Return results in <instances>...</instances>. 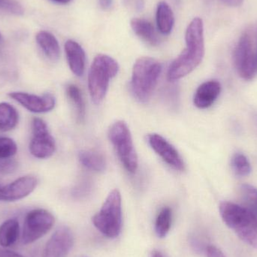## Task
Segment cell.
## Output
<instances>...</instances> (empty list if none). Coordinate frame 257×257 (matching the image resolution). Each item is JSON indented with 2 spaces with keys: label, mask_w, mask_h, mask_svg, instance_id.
<instances>
[{
  "label": "cell",
  "mask_w": 257,
  "mask_h": 257,
  "mask_svg": "<svg viewBox=\"0 0 257 257\" xmlns=\"http://www.w3.org/2000/svg\"><path fill=\"white\" fill-rule=\"evenodd\" d=\"M156 20L160 33L163 35L170 34L175 24V16L166 2H160L157 6Z\"/></svg>",
  "instance_id": "ac0fdd59"
},
{
  "label": "cell",
  "mask_w": 257,
  "mask_h": 257,
  "mask_svg": "<svg viewBox=\"0 0 257 257\" xmlns=\"http://www.w3.org/2000/svg\"><path fill=\"white\" fill-rule=\"evenodd\" d=\"M132 29L139 38L152 46L160 44V39L151 22L143 18H133L131 21Z\"/></svg>",
  "instance_id": "e0dca14e"
},
{
  "label": "cell",
  "mask_w": 257,
  "mask_h": 257,
  "mask_svg": "<svg viewBox=\"0 0 257 257\" xmlns=\"http://www.w3.org/2000/svg\"><path fill=\"white\" fill-rule=\"evenodd\" d=\"M55 223L54 216L45 209H35L26 216L22 233V242L30 244L46 235Z\"/></svg>",
  "instance_id": "ba28073f"
},
{
  "label": "cell",
  "mask_w": 257,
  "mask_h": 257,
  "mask_svg": "<svg viewBox=\"0 0 257 257\" xmlns=\"http://www.w3.org/2000/svg\"><path fill=\"white\" fill-rule=\"evenodd\" d=\"M68 63L72 72L77 76H82L85 70L86 54L82 47L73 40L65 44Z\"/></svg>",
  "instance_id": "9a60e30c"
},
{
  "label": "cell",
  "mask_w": 257,
  "mask_h": 257,
  "mask_svg": "<svg viewBox=\"0 0 257 257\" xmlns=\"http://www.w3.org/2000/svg\"><path fill=\"white\" fill-rule=\"evenodd\" d=\"M74 235L66 226L59 227L47 242L42 257H66L72 250Z\"/></svg>",
  "instance_id": "9c48e42d"
},
{
  "label": "cell",
  "mask_w": 257,
  "mask_h": 257,
  "mask_svg": "<svg viewBox=\"0 0 257 257\" xmlns=\"http://www.w3.org/2000/svg\"><path fill=\"white\" fill-rule=\"evenodd\" d=\"M0 12L21 16L24 15V9L18 2L15 0H0Z\"/></svg>",
  "instance_id": "484cf974"
},
{
  "label": "cell",
  "mask_w": 257,
  "mask_h": 257,
  "mask_svg": "<svg viewBox=\"0 0 257 257\" xmlns=\"http://www.w3.org/2000/svg\"><path fill=\"white\" fill-rule=\"evenodd\" d=\"M79 160L83 166L94 172H103L106 167V161L102 154L92 150H85L79 153Z\"/></svg>",
  "instance_id": "ffe728a7"
},
{
  "label": "cell",
  "mask_w": 257,
  "mask_h": 257,
  "mask_svg": "<svg viewBox=\"0 0 257 257\" xmlns=\"http://www.w3.org/2000/svg\"><path fill=\"white\" fill-rule=\"evenodd\" d=\"M226 6H231V7H237L241 6L244 0H222Z\"/></svg>",
  "instance_id": "1f68e13d"
},
{
  "label": "cell",
  "mask_w": 257,
  "mask_h": 257,
  "mask_svg": "<svg viewBox=\"0 0 257 257\" xmlns=\"http://www.w3.org/2000/svg\"><path fill=\"white\" fill-rule=\"evenodd\" d=\"M185 49L172 62L168 70V79L176 81L193 72L202 62L205 54L202 20L196 18L190 23L185 34Z\"/></svg>",
  "instance_id": "6da1fadb"
},
{
  "label": "cell",
  "mask_w": 257,
  "mask_h": 257,
  "mask_svg": "<svg viewBox=\"0 0 257 257\" xmlns=\"http://www.w3.org/2000/svg\"><path fill=\"white\" fill-rule=\"evenodd\" d=\"M220 214L226 226L243 241L257 249V218L252 211L232 202H223Z\"/></svg>",
  "instance_id": "7a4b0ae2"
},
{
  "label": "cell",
  "mask_w": 257,
  "mask_h": 257,
  "mask_svg": "<svg viewBox=\"0 0 257 257\" xmlns=\"http://www.w3.org/2000/svg\"><path fill=\"white\" fill-rule=\"evenodd\" d=\"M206 253L208 257H226L220 249L213 245L207 247Z\"/></svg>",
  "instance_id": "f1b7e54d"
},
{
  "label": "cell",
  "mask_w": 257,
  "mask_h": 257,
  "mask_svg": "<svg viewBox=\"0 0 257 257\" xmlns=\"http://www.w3.org/2000/svg\"><path fill=\"white\" fill-rule=\"evenodd\" d=\"M9 96L26 109L33 113L48 112L55 106V99L51 94L39 96L23 92H12L9 93Z\"/></svg>",
  "instance_id": "7c38bea8"
},
{
  "label": "cell",
  "mask_w": 257,
  "mask_h": 257,
  "mask_svg": "<svg viewBox=\"0 0 257 257\" xmlns=\"http://www.w3.org/2000/svg\"><path fill=\"white\" fill-rule=\"evenodd\" d=\"M95 227L105 236L115 238L122 229V200L120 191L113 190L107 196L100 211L93 218Z\"/></svg>",
  "instance_id": "8992f818"
},
{
  "label": "cell",
  "mask_w": 257,
  "mask_h": 257,
  "mask_svg": "<svg viewBox=\"0 0 257 257\" xmlns=\"http://www.w3.org/2000/svg\"><path fill=\"white\" fill-rule=\"evenodd\" d=\"M30 144V151L36 158L47 159L55 152L56 143L48 128L33 133Z\"/></svg>",
  "instance_id": "4fadbf2b"
},
{
  "label": "cell",
  "mask_w": 257,
  "mask_h": 257,
  "mask_svg": "<svg viewBox=\"0 0 257 257\" xmlns=\"http://www.w3.org/2000/svg\"><path fill=\"white\" fill-rule=\"evenodd\" d=\"M37 179L27 175L15 180L4 187H0V201L15 202L24 199L33 193L37 186Z\"/></svg>",
  "instance_id": "8fae6325"
},
{
  "label": "cell",
  "mask_w": 257,
  "mask_h": 257,
  "mask_svg": "<svg viewBox=\"0 0 257 257\" xmlns=\"http://www.w3.org/2000/svg\"><path fill=\"white\" fill-rule=\"evenodd\" d=\"M17 163L9 159L0 160V172L2 173H11L16 169Z\"/></svg>",
  "instance_id": "83f0119b"
},
{
  "label": "cell",
  "mask_w": 257,
  "mask_h": 257,
  "mask_svg": "<svg viewBox=\"0 0 257 257\" xmlns=\"http://www.w3.org/2000/svg\"><path fill=\"white\" fill-rule=\"evenodd\" d=\"M108 137L125 169L130 173H135L138 169L139 160L126 123L122 120L113 123L108 130Z\"/></svg>",
  "instance_id": "52a82bcc"
},
{
  "label": "cell",
  "mask_w": 257,
  "mask_h": 257,
  "mask_svg": "<svg viewBox=\"0 0 257 257\" xmlns=\"http://www.w3.org/2000/svg\"><path fill=\"white\" fill-rule=\"evenodd\" d=\"M2 40V35L1 33H0V41Z\"/></svg>",
  "instance_id": "e575fe53"
},
{
  "label": "cell",
  "mask_w": 257,
  "mask_h": 257,
  "mask_svg": "<svg viewBox=\"0 0 257 257\" xmlns=\"http://www.w3.org/2000/svg\"><path fill=\"white\" fill-rule=\"evenodd\" d=\"M161 72V63L156 59L143 57L136 60L130 86L132 93L139 102L149 100L157 87Z\"/></svg>",
  "instance_id": "3957f363"
},
{
  "label": "cell",
  "mask_w": 257,
  "mask_h": 257,
  "mask_svg": "<svg viewBox=\"0 0 257 257\" xmlns=\"http://www.w3.org/2000/svg\"><path fill=\"white\" fill-rule=\"evenodd\" d=\"M99 6L104 10H108L113 6V0H99Z\"/></svg>",
  "instance_id": "f546056e"
},
{
  "label": "cell",
  "mask_w": 257,
  "mask_h": 257,
  "mask_svg": "<svg viewBox=\"0 0 257 257\" xmlns=\"http://www.w3.org/2000/svg\"><path fill=\"white\" fill-rule=\"evenodd\" d=\"M18 146L15 141L7 137H0V160L9 159L15 155Z\"/></svg>",
  "instance_id": "d4e9b609"
},
{
  "label": "cell",
  "mask_w": 257,
  "mask_h": 257,
  "mask_svg": "<svg viewBox=\"0 0 257 257\" xmlns=\"http://www.w3.org/2000/svg\"><path fill=\"white\" fill-rule=\"evenodd\" d=\"M241 193L247 204L257 212V189L250 184H243Z\"/></svg>",
  "instance_id": "4316f807"
},
{
  "label": "cell",
  "mask_w": 257,
  "mask_h": 257,
  "mask_svg": "<svg viewBox=\"0 0 257 257\" xmlns=\"http://www.w3.org/2000/svg\"><path fill=\"white\" fill-rule=\"evenodd\" d=\"M172 224V210L169 207H164L156 219L155 231L157 236L163 238L167 235Z\"/></svg>",
  "instance_id": "7402d4cb"
},
{
  "label": "cell",
  "mask_w": 257,
  "mask_h": 257,
  "mask_svg": "<svg viewBox=\"0 0 257 257\" xmlns=\"http://www.w3.org/2000/svg\"><path fill=\"white\" fill-rule=\"evenodd\" d=\"M17 110L7 102L0 103V131L8 132L16 127L18 123Z\"/></svg>",
  "instance_id": "44dd1931"
},
{
  "label": "cell",
  "mask_w": 257,
  "mask_h": 257,
  "mask_svg": "<svg viewBox=\"0 0 257 257\" xmlns=\"http://www.w3.org/2000/svg\"><path fill=\"white\" fill-rule=\"evenodd\" d=\"M119 65L115 60L105 54L95 57L88 75V87L92 100L96 104L103 101L110 80L118 73Z\"/></svg>",
  "instance_id": "277c9868"
},
{
  "label": "cell",
  "mask_w": 257,
  "mask_h": 257,
  "mask_svg": "<svg viewBox=\"0 0 257 257\" xmlns=\"http://www.w3.org/2000/svg\"><path fill=\"white\" fill-rule=\"evenodd\" d=\"M257 24L244 32L234 52L237 72L244 80H251L257 73Z\"/></svg>",
  "instance_id": "5b68a950"
},
{
  "label": "cell",
  "mask_w": 257,
  "mask_h": 257,
  "mask_svg": "<svg viewBox=\"0 0 257 257\" xmlns=\"http://www.w3.org/2000/svg\"><path fill=\"white\" fill-rule=\"evenodd\" d=\"M231 165L234 172L238 176H247L251 172V167L248 160L241 153L234 154Z\"/></svg>",
  "instance_id": "cb8c5ba5"
},
{
  "label": "cell",
  "mask_w": 257,
  "mask_h": 257,
  "mask_svg": "<svg viewBox=\"0 0 257 257\" xmlns=\"http://www.w3.org/2000/svg\"><path fill=\"white\" fill-rule=\"evenodd\" d=\"M148 142L152 149L175 170L183 172L185 169V164L178 151L173 145L160 135L153 133L148 136Z\"/></svg>",
  "instance_id": "30bf717a"
},
{
  "label": "cell",
  "mask_w": 257,
  "mask_h": 257,
  "mask_svg": "<svg viewBox=\"0 0 257 257\" xmlns=\"http://www.w3.org/2000/svg\"><path fill=\"white\" fill-rule=\"evenodd\" d=\"M0 257H24L19 253L10 250H2L0 251Z\"/></svg>",
  "instance_id": "4dcf8cb0"
},
{
  "label": "cell",
  "mask_w": 257,
  "mask_h": 257,
  "mask_svg": "<svg viewBox=\"0 0 257 257\" xmlns=\"http://www.w3.org/2000/svg\"><path fill=\"white\" fill-rule=\"evenodd\" d=\"M221 91V86L217 81H208L201 84L193 98L194 105L201 109H205L213 105Z\"/></svg>",
  "instance_id": "5bb4252c"
},
{
  "label": "cell",
  "mask_w": 257,
  "mask_h": 257,
  "mask_svg": "<svg viewBox=\"0 0 257 257\" xmlns=\"http://www.w3.org/2000/svg\"><path fill=\"white\" fill-rule=\"evenodd\" d=\"M36 42L47 57L53 62L57 61L60 57L58 41L52 33L41 30L36 34Z\"/></svg>",
  "instance_id": "2e32d148"
},
{
  "label": "cell",
  "mask_w": 257,
  "mask_h": 257,
  "mask_svg": "<svg viewBox=\"0 0 257 257\" xmlns=\"http://www.w3.org/2000/svg\"><path fill=\"white\" fill-rule=\"evenodd\" d=\"M20 233V226L18 220L9 219L0 226V245L9 247L13 245Z\"/></svg>",
  "instance_id": "d6986e66"
},
{
  "label": "cell",
  "mask_w": 257,
  "mask_h": 257,
  "mask_svg": "<svg viewBox=\"0 0 257 257\" xmlns=\"http://www.w3.org/2000/svg\"><path fill=\"white\" fill-rule=\"evenodd\" d=\"M66 93L71 102L75 106L78 120L82 121L85 117L86 107L81 90L76 85L70 84L66 87Z\"/></svg>",
  "instance_id": "603a6c76"
},
{
  "label": "cell",
  "mask_w": 257,
  "mask_h": 257,
  "mask_svg": "<svg viewBox=\"0 0 257 257\" xmlns=\"http://www.w3.org/2000/svg\"><path fill=\"white\" fill-rule=\"evenodd\" d=\"M151 257H164L163 256L161 253L158 251H154V253H152V256Z\"/></svg>",
  "instance_id": "836d02e7"
},
{
  "label": "cell",
  "mask_w": 257,
  "mask_h": 257,
  "mask_svg": "<svg viewBox=\"0 0 257 257\" xmlns=\"http://www.w3.org/2000/svg\"><path fill=\"white\" fill-rule=\"evenodd\" d=\"M54 3H60V4H67L71 0H52Z\"/></svg>",
  "instance_id": "d6a6232c"
}]
</instances>
